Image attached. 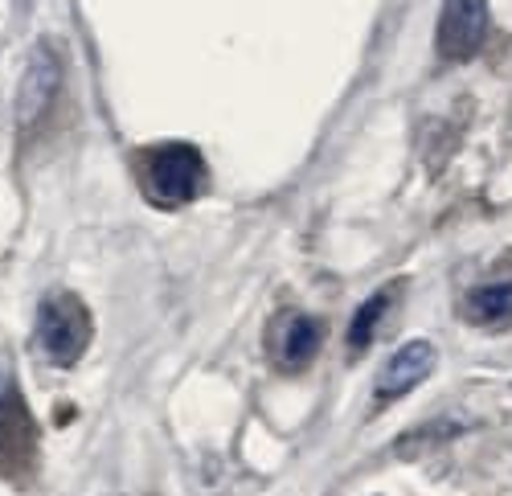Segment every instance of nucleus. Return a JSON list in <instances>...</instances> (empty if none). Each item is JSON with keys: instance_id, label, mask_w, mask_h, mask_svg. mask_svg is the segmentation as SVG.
<instances>
[{"instance_id": "1a4fd4ad", "label": "nucleus", "mask_w": 512, "mask_h": 496, "mask_svg": "<svg viewBox=\"0 0 512 496\" xmlns=\"http://www.w3.org/2000/svg\"><path fill=\"white\" fill-rule=\"evenodd\" d=\"M463 320L476 328H508L512 324V279L480 283L463 296Z\"/></svg>"}, {"instance_id": "0eeeda50", "label": "nucleus", "mask_w": 512, "mask_h": 496, "mask_svg": "<svg viewBox=\"0 0 512 496\" xmlns=\"http://www.w3.org/2000/svg\"><path fill=\"white\" fill-rule=\"evenodd\" d=\"M320 345H324V320L308 312H287L283 324L271 333V357L287 374H304L316 361Z\"/></svg>"}, {"instance_id": "39448f33", "label": "nucleus", "mask_w": 512, "mask_h": 496, "mask_svg": "<svg viewBox=\"0 0 512 496\" xmlns=\"http://www.w3.org/2000/svg\"><path fill=\"white\" fill-rule=\"evenodd\" d=\"M492 33V9L488 0H443L439 25H435V54L447 66H463L480 58Z\"/></svg>"}, {"instance_id": "423d86ee", "label": "nucleus", "mask_w": 512, "mask_h": 496, "mask_svg": "<svg viewBox=\"0 0 512 496\" xmlns=\"http://www.w3.org/2000/svg\"><path fill=\"white\" fill-rule=\"evenodd\" d=\"M435 365H439V353L431 341H406L386 365H381V374H377V406H390L398 402L402 394H410L414 386H422L426 378L435 374Z\"/></svg>"}, {"instance_id": "20e7f679", "label": "nucleus", "mask_w": 512, "mask_h": 496, "mask_svg": "<svg viewBox=\"0 0 512 496\" xmlns=\"http://www.w3.org/2000/svg\"><path fill=\"white\" fill-rule=\"evenodd\" d=\"M62 82H66V62H62L58 46L54 41H37L25 58L21 82H17V132L25 140L46 128L50 111L62 99Z\"/></svg>"}, {"instance_id": "6e6552de", "label": "nucleus", "mask_w": 512, "mask_h": 496, "mask_svg": "<svg viewBox=\"0 0 512 496\" xmlns=\"http://www.w3.org/2000/svg\"><path fill=\"white\" fill-rule=\"evenodd\" d=\"M402 292V279H394V283H386V287H377V292L353 312V320H349V333H345V353L349 357H365L369 353V345L377 341V333H381V320L390 316V308H394V296Z\"/></svg>"}, {"instance_id": "7ed1b4c3", "label": "nucleus", "mask_w": 512, "mask_h": 496, "mask_svg": "<svg viewBox=\"0 0 512 496\" xmlns=\"http://www.w3.org/2000/svg\"><path fill=\"white\" fill-rule=\"evenodd\" d=\"M41 468V431L21 386H0V480L29 488Z\"/></svg>"}, {"instance_id": "f257e3e1", "label": "nucleus", "mask_w": 512, "mask_h": 496, "mask_svg": "<svg viewBox=\"0 0 512 496\" xmlns=\"http://www.w3.org/2000/svg\"><path fill=\"white\" fill-rule=\"evenodd\" d=\"M132 173L148 205L156 210H185L209 185V164L197 144L160 140L132 152Z\"/></svg>"}, {"instance_id": "f03ea898", "label": "nucleus", "mask_w": 512, "mask_h": 496, "mask_svg": "<svg viewBox=\"0 0 512 496\" xmlns=\"http://www.w3.org/2000/svg\"><path fill=\"white\" fill-rule=\"evenodd\" d=\"M95 316L74 292H50L37 308V349L54 369H74L91 349Z\"/></svg>"}]
</instances>
